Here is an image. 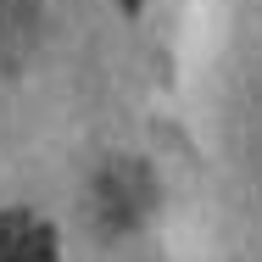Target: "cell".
<instances>
[{"label":"cell","mask_w":262,"mask_h":262,"mask_svg":"<svg viewBox=\"0 0 262 262\" xmlns=\"http://www.w3.org/2000/svg\"><path fill=\"white\" fill-rule=\"evenodd\" d=\"M0 262H56V229L34 212H0Z\"/></svg>","instance_id":"6da1fadb"},{"label":"cell","mask_w":262,"mask_h":262,"mask_svg":"<svg viewBox=\"0 0 262 262\" xmlns=\"http://www.w3.org/2000/svg\"><path fill=\"white\" fill-rule=\"evenodd\" d=\"M123 11H128V17H134V11H140V0H123Z\"/></svg>","instance_id":"7a4b0ae2"}]
</instances>
